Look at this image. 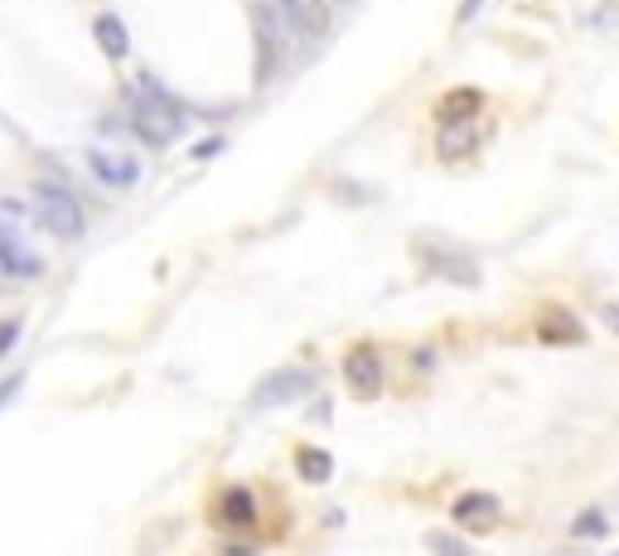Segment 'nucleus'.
<instances>
[{"label": "nucleus", "mask_w": 619, "mask_h": 556, "mask_svg": "<svg viewBox=\"0 0 619 556\" xmlns=\"http://www.w3.org/2000/svg\"><path fill=\"white\" fill-rule=\"evenodd\" d=\"M615 556H619V552H615Z\"/></svg>", "instance_id": "25"}, {"label": "nucleus", "mask_w": 619, "mask_h": 556, "mask_svg": "<svg viewBox=\"0 0 619 556\" xmlns=\"http://www.w3.org/2000/svg\"><path fill=\"white\" fill-rule=\"evenodd\" d=\"M20 223H24V203L0 199V233H20Z\"/></svg>", "instance_id": "19"}, {"label": "nucleus", "mask_w": 619, "mask_h": 556, "mask_svg": "<svg viewBox=\"0 0 619 556\" xmlns=\"http://www.w3.org/2000/svg\"><path fill=\"white\" fill-rule=\"evenodd\" d=\"M427 547L431 556H475L465 537H455V532H427Z\"/></svg>", "instance_id": "17"}, {"label": "nucleus", "mask_w": 619, "mask_h": 556, "mask_svg": "<svg viewBox=\"0 0 619 556\" xmlns=\"http://www.w3.org/2000/svg\"><path fill=\"white\" fill-rule=\"evenodd\" d=\"M92 34H97V48H102L107 58H126V48H131V34H126V24H121V15H97L92 20Z\"/></svg>", "instance_id": "13"}, {"label": "nucleus", "mask_w": 619, "mask_h": 556, "mask_svg": "<svg viewBox=\"0 0 619 556\" xmlns=\"http://www.w3.org/2000/svg\"><path fill=\"white\" fill-rule=\"evenodd\" d=\"M218 518H223V527H252V518H257V503H252V493L233 483V489H223V499H218Z\"/></svg>", "instance_id": "12"}, {"label": "nucleus", "mask_w": 619, "mask_h": 556, "mask_svg": "<svg viewBox=\"0 0 619 556\" xmlns=\"http://www.w3.org/2000/svg\"><path fill=\"white\" fill-rule=\"evenodd\" d=\"M131 126H136L141 141L151 145H169L185 131V112H179V102L169 97L165 88H155L151 78L136 82V102H131Z\"/></svg>", "instance_id": "1"}, {"label": "nucleus", "mask_w": 619, "mask_h": 556, "mask_svg": "<svg viewBox=\"0 0 619 556\" xmlns=\"http://www.w3.org/2000/svg\"><path fill=\"white\" fill-rule=\"evenodd\" d=\"M344 378H349V392H354L358 402H373V397L383 392V382H387L378 348H368V344L349 348V358H344Z\"/></svg>", "instance_id": "4"}, {"label": "nucleus", "mask_w": 619, "mask_h": 556, "mask_svg": "<svg viewBox=\"0 0 619 556\" xmlns=\"http://www.w3.org/2000/svg\"><path fill=\"white\" fill-rule=\"evenodd\" d=\"M314 382V372H306V368H286V372H272L257 392H252V407H281V402H290V397H300L306 387Z\"/></svg>", "instance_id": "8"}, {"label": "nucleus", "mask_w": 619, "mask_h": 556, "mask_svg": "<svg viewBox=\"0 0 619 556\" xmlns=\"http://www.w3.org/2000/svg\"><path fill=\"white\" fill-rule=\"evenodd\" d=\"M15 334H20V320L0 324V354H10V348H15Z\"/></svg>", "instance_id": "20"}, {"label": "nucleus", "mask_w": 619, "mask_h": 556, "mask_svg": "<svg viewBox=\"0 0 619 556\" xmlns=\"http://www.w3.org/2000/svg\"><path fill=\"white\" fill-rule=\"evenodd\" d=\"M88 169L107 189H131L141 179V160H131V155H121V151H107V145H92L88 151Z\"/></svg>", "instance_id": "5"}, {"label": "nucleus", "mask_w": 619, "mask_h": 556, "mask_svg": "<svg viewBox=\"0 0 619 556\" xmlns=\"http://www.w3.org/2000/svg\"><path fill=\"white\" fill-rule=\"evenodd\" d=\"M344 5H349V0H344Z\"/></svg>", "instance_id": "24"}, {"label": "nucleus", "mask_w": 619, "mask_h": 556, "mask_svg": "<svg viewBox=\"0 0 619 556\" xmlns=\"http://www.w3.org/2000/svg\"><path fill=\"white\" fill-rule=\"evenodd\" d=\"M427 266L435 276H445V281H455V286H475L479 281L475 262L460 257V252H445V247H427Z\"/></svg>", "instance_id": "10"}, {"label": "nucleus", "mask_w": 619, "mask_h": 556, "mask_svg": "<svg viewBox=\"0 0 619 556\" xmlns=\"http://www.w3.org/2000/svg\"><path fill=\"white\" fill-rule=\"evenodd\" d=\"M475 145V131H445L441 136V160H460Z\"/></svg>", "instance_id": "18"}, {"label": "nucleus", "mask_w": 619, "mask_h": 556, "mask_svg": "<svg viewBox=\"0 0 619 556\" xmlns=\"http://www.w3.org/2000/svg\"><path fill=\"white\" fill-rule=\"evenodd\" d=\"M20 382H24V372H10V378H5V382H0V407H5V402H10V397H15V392H20Z\"/></svg>", "instance_id": "21"}, {"label": "nucleus", "mask_w": 619, "mask_h": 556, "mask_svg": "<svg viewBox=\"0 0 619 556\" xmlns=\"http://www.w3.org/2000/svg\"><path fill=\"white\" fill-rule=\"evenodd\" d=\"M34 209H40V223L48 227L54 237H78L82 233V209H78V199L58 185V179H44L40 189H34Z\"/></svg>", "instance_id": "2"}, {"label": "nucleus", "mask_w": 619, "mask_h": 556, "mask_svg": "<svg viewBox=\"0 0 619 556\" xmlns=\"http://www.w3.org/2000/svg\"><path fill=\"white\" fill-rule=\"evenodd\" d=\"M0 271H10V276H40V257L24 247L20 233H0Z\"/></svg>", "instance_id": "11"}, {"label": "nucleus", "mask_w": 619, "mask_h": 556, "mask_svg": "<svg viewBox=\"0 0 619 556\" xmlns=\"http://www.w3.org/2000/svg\"><path fill=\"white\" fill-rule=\"evenodd\" d=\"M276 10L286 15L290 34H324L330 24V0H276Z\"/></svg>", "instance_id": "9"}, {"label": "nucleus", "mask_w": 619, "mask_h": 556, "mask_svg": "<svg viewBox=\"0 0 619 556\" xmlns=\"http://www.w3.org/2000/svg\"><path fill=\"white\" fill-rule=\"evenodd\" d=\"M479 107H484V92H479V88H455V92H445V97H441V107H435V116H441L445 126H455V121L475 116Z\"/></svg>", "instance_id": "14"}, {"label": "nucleus", "mask_w": 619, "mask_h": 556, "mask_svg": "<svg viewBox=\"0 0 619 556\" xmlns=\"http://www.w3.org/2000/svg\"><path fill=\"white\" fill-rule=\"evenodd\" d=\"M296 469H300V479L324 483V479L334 475V459L324 455V451H314V445H306V451H296Z\"/></svg>", "instance_id": "15"}, {"label": "nucleus", "mask_w": 619, "mask_h": 556, "mask_svg": "<svg viewBox=\"0 0 619 556\" xmlns=\"http://www.w3.org/2000/svg\"><path fill=\"white\" fill-rule=\"evenodd\" d=\"M538 338L542 344H566V348H576V344H586V324L576 320L572 310H562V305H542L538 314Z\"/></svg>", "instance_id": "7"}, {"label": "nucleus", "mask_w": 619, "mask_h": 556, "mask_svg": "<svg viewBox=\"0 0 619 556\" xmlns=\"http://www.w3.org/2000/svg\"><path fill=\"white\" fill-rule=\"evenodd\" d=\"M286 34H290V24H286L281 10H276V0L257 5V82H266L276 68H281V58H286Z\"/></svg>", "instance_id": "3"}, {"label": "nucleus", "mask_w": 619, "mask_h": 556, "mask_svg": "<svg viewBox=\"0 0 619 556\" xmlns=\"http://www.w3.org/2000/svg\"><path fill=\"white\" fill-rule=\"evenodd\" d=\"M455 523L460 527H469V532H489L494 523H499V513H504V503L494 499V493H484V489H469V493H460L455 499Z\"/></svg>", "instance_id": "6"}, {"label": "nucleus", "mask_w": 619, "mask_h": 556, "mask_svg": "<svg viewBox=\"0 0 619 556\" xmlns=\"http://www.w3.org/2000/svg\"><path fill=\"white\" fill-rule=\"evenodd\" d=\"M605 532H610V523H605L600 508H586V513H576L572 537H581V542H596V537H605Z\"/></svg>", "instance_id": "16"}, {"label": "nucleus", "mask_w": 619, "mask_h": 556, "mask_svg": "<svg viewBox=\"0 0 619 556\" xmlns=\"http://www.w3.org/2000/svg\"><path fill=\"white\" fill-rule=\"evenodd\" d=\"M479 5H484V0H460V24L475 20V15H479Z\"/></svg>", "instance_id": "22"}, {"label": "nucleus", "mask_w": 619, "mask_h": 556, "mask_svg": "<svg viewBox=\"0 0 619 556\" xmlns=\"http://www.w3.org/2000/svg\"><path fill=\"white\" fill-rule=\"evenodd\" d=\"M600 320H605V324H610V330L619 334V305H605V310H600Z\"/></svg>", "instance_id": "23"}]
</instances>
